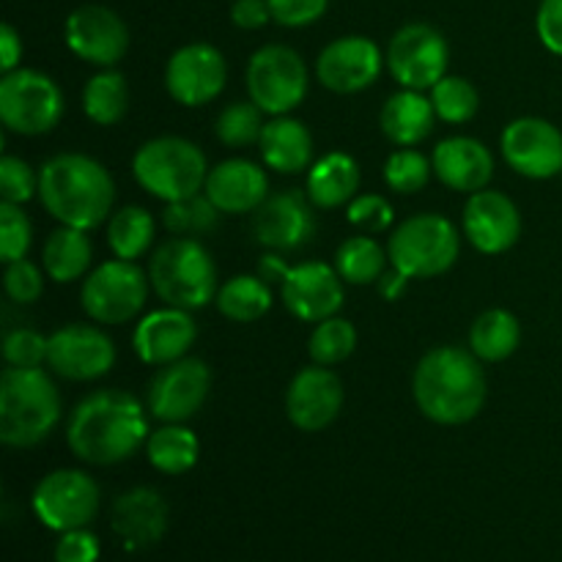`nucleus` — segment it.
Instances as JSON below:
<instances>
[{
    "instance_id": "obj_25",
    "label": "nucleus",
    "mask_w": 562,
    "mask_h": 562,
    "mask_svg": "<svg viewBox=\"0 0 562 562\" xmlns=\"http://www.w3.org/2000/svg\"><path fill=\"white\" fill-rule=\"evenodd\" d=\"M203 192L223 214H252L269 198V179L250 159H225L209 168Z\"/></svg>"
},
{
    "instance_id": "obj_4",
    "label": "nucleus",
    "mask_w": 562,
    "mask_h": 562,
    "mask_svg": "<svg viewBox=\"0 0 562 562\" xmlns=\"http://www.w3.org/2000/svg\"><path fill=\"white\" fill-rule=\"evenodd\" d=\"M60 423V393L42 368H3L0 373V442L36 448Z\"/></svg>"
},
{
    "instance_id": "obj_3",
    "label": "nucleus",
    "mask_w": 562,
    "mask_h": 562,
    "mask_svg": "<svg viewBox=\"0 0 562 562\" xmlns=\"http://www.w3.org/2000/svg\"><path fill=\"white\" fill-rule=\"evenodd\" d=\"M38 201L60 225L93 231L110 220L115 184L99 159L80 151L55 154L38 168Z\"/></svg>"
},
{
    "instance_id": "obj_10",
    "label": "nucleus",
    "mask_w": 562,
    "mask_h": 562,
    "mask_svg": "<svg viewBox=\"0 0 562 562\" xmlns=\"http://www.w3.org/2000/svg\"><path fill=\"white\" fill-rule=\"evenodd\" d=\"M247 97L267 115H289L307 97L305 58L285 44H263L247 60Z\"/></svg>"
},
{
    "instance_id": "obj_51",
    "label": "nucleus",
    "mask_w": 562,
    "mask_h": 562,
    "mask_svg": "<svg viewBox=\"0 0 562 562\" xmlns=\"http://www.w3.org/2000/svg\"><path fill=\"white\" fill-rule=\"evenodd\" d=\"M20 60H22L20 33L14 31V25L3 22V25H0V69H3V75L20 69Z\"/></svg>"
},
{
    "instance_id": "obj_28",
    "label": "nucleus",
    "mask_w": 562,
    "mask_h": 562,
    "mask_svg": "<svg viewBox=\"0 0 562 562\" xmlns=\"http://www.w3.org/2000/svg\"><path fill=\"white\" fill-rule=\"evenodd\" d=\"M437 124V110L431 97H423V91L401 88L398 93L387 97L379 113V126L384 137L398 148H415L426 140Z\"/></svg>"
},
{
    "instance_id": "obj_35",
    "label": "nucleus",
    "mask_w": 562,
    "mask_h": 562,
    "mask_svg": "<svg viewBox=\"0 0 562 562\" xmlns=\"http://www.w3.org/2000/svg\"><path fill=\"white\" fill-rule=\"evenodd\" d=\"M157 236V223L143 206H124L108 220V247L121 261H137L146 256Z\"/></svg>"
},
{
    "instance_id": "obj_8",
    "label": "nucleus",
    "mask_w": 562,
    "mask_h": 562,
    "mask_svg": "<svg viewBox=\"0 0 562 562\" xmlns=\"http://www.w3.org/2000/svg\"><path fill=\"white\" fill-rule=\"evenodd\" d=\"M64 110L58 82L44 71L14 69L0 80V121L14 135H47L60 124Z\"/></svg>"
},
{
    "instance_id": "obj_30",
    "label": "nucleus",
    "mask_w": 562,
    "mask_h": 562,
    "mask_svg": "<svg viewBox=\"0 0 562 562\" xmlns=\"http://www.w3.org/2000/svg\"><path fill=\"white\" fill-rule=\"evenodd\" d=\"M91 261L93 245L88 239V231L58 225L47 236V241H44V272L55 283H75V280H82L88 274V269H91Z\"/></svg>"
},
{
    "instance_id": "obj_13",
    "label": "nucleus",
    "mask_w": 562,
    "mask_h": 562,
    "mask_svg": "<svg viewBox=\"0 0 562 562\" xmlns=\"http://www.w3.org/2000/svg\"><path fill=\"white\" fill-rule=\"evenodd\" d=\"M212 390V368L198 357L162 366L146 390V409L159 423H187L203 409Z\"/></svg>"
},
{
    "instance_id": "obj_6",
    "label": "nucleus",
    "mask_w": 562,
    "mask_h": 562,
    "mask_svg": "<svg viewBox=\"0 0 562 562\" xmlns=\"http://www.w3.org/2000/svg\"><path fill=\"white\" fill-rule=\"evenodd\" d=\"M132 173L148 195L176 203L201 195L206 187L209 162L206 154L187 137L162 135L151 137L137 148L132 159Z\"/></svg>"
},
{
    "instance_id": "obj_32",
    "label": "nucleus",
    "mask_w": 562,
    "mask_h": 562,
    "mask_svg": "<svg viewBox=\"0 0 562 562\" xmlns=\"http://www.w3.org/2000/svg\"><path fill=\"white\" fill-rule=\"evenodd\" d=\"M521 324L503 307L481 313L470 327V351L481 362H503L519 349Z\"/></svg>"
},
{
    "instance_id": "obj_22",
    "label": "nucleus",
    "mask_w": 562,
    "mask_h": 562,
    "mask_svg": "<svg viewBox=\"0 0 562 562\" xmlns=\"http://www.w3.org/2000/svg\"><path fill=\"white\" fill-rule=\"evenodd\" d=\"M464 236L483 256H499L510 250L521 236L519 206L499 190L472 192L464 206Z\"/></svg>"
},
{
    "instance_id": "obj_34",
    "label": "nucleus",
    "mask_w": 562,
    "mask_h": 562,
    "mask_svg": "<svg viewBox=\"0 0 562 562\" xmlns=\"http://www.w3.org/2000/svg\"><path fill=\"white\" fill-rule=\"evenodd\" d=\"M82 113L97 126H115L130 113V82L121 71L102 69L82 88Z\"/></svg>"
},
{
    "instance_id": "obj_42",
    "label": "nucleus",
    "mask_w": 562,
    "mask_h": 562,
    "mask_svg": "<svg viewBox=\"0 0 562 562\" xmlns=\"http://www.w3.org/2000/svg\"><path fill=\"white\" fill-rule=\"evenodd\" d=\"M33 245V225L22 206L16 203H0V258L3 263L20 261L27 256Z\"/></svg>"
},
{
    "instance_id": "obj_16",
    "label": "nucleus",
    "mask_w": 562,
    "mask_h": 562,
    "mask_svg": "<svg viewBox=\"0 0 562 562\" xmlns=\"http://www.w3.org/2000/svg\"><path fill=\"white\" fill-rule=\"evenodd\" d=\"M66 47L86 64L115 69L130 49V27L113 9L99 3L77 5L64 25Z\"/></svg>"
},
{
    "instance_id": "obj_39",
    "label": "nucleus",
    "mask_w": 562,
    "mask_h": 562,
    "mask_svg": "<svg viewBox=\"0 0 562 562\" xmlns=\"http://www.w3.org/2000/svg\"><path fill=\"white\" fill-rule=\"evenodd\" d=\"M267 126L263 110L252 99L247 102H231L214 121V135L228 148H247L261 140V132Z\"/></svg>"
},
{
    "instance_id": "obj_37",
    "label": "nucleus",
    "mask_w": 562,
    "mask_h": 562,
    "mask_svg": "<svg viewBox=\"0 0 562 562\" xmlns=\"http://www.w3.org/2000/svg\"><path fill=\"white\" fill-rule=\"evenodd\" d=\"M357 349V329L349 318H324V322L316 324L311 335V344H307V351H311V360L316 366H340V362L349 360Z\"/></svg>"
},
{
    "instance_id": "obj_27",
    "label": "nucleus",
    "mask_w": 562,
    "mask_h": 562,
    "mask_svg": "<svg viewBox=\"0 0 562 562\" xmlns=\"http://www.w3.org/2000/svg\"><path fill=\"white\" fill-rule=\"evenodd\" d=\"M263 165L274 173L296 176L313 165V135L300 119L272 115L258 140Z\"/></svg>"
},
{
    "instance_id": "obj_24",
    "label": "nucleus",
    "mask_w": 562,
    "mask_h": 562,
    "mask_svg": "<svg viewBox=\"0 0 562 562\" xmlns=\"http://www.w3.org/2000/svg\"><path fill=\"white\" fill-rule=\"evenodd\" d=\"M434 176L453 192L486 190L494 176V157L486 143L475 137L456 135L437 143L431 154Z\"/></svg>"
},
{
    "instance_id": "obj_47",
    "label": "nucleus",
    "mask_w": 562,
    "mask_h": 562,
    "mask_svg": "<svg viewBox=\"0 0 562 562\" xmlns=\"http://www.w3.org/2000/svg\"><path fill=\"white\" fill-rule=\"evenodd\" d=\"M329 0H269L272 20L283 27H305L324 16Z\"/></svg>"
},
{
    "instance_id": "obj_12",
    "label": "nucleus",
    "mask_w": 562,
    "mask_h": 562,
    "mask_svg": "<svg viewBox=\"0 0 562 562\" xmlns=\"http://www.w3.org/2000/svg\"><path fill=\"white\" fill-rule=\"evenodd\" d=\"M390 75L401 88L412 91H431L445 75L450 64L448 38L426 22H409L390 38L387 55H384Z\"/></svg>"
},
{
    "instance_id": "obj_1",
    "label": "nucleus",
    "mask_w": 562,
    "mask_h": 562,
    "mask_svg": "<svg viewBox=\"0 0 562 562\" xmlns=\"http://www.w3.org/2000/svg\"><path fill=\"white\" fill-rule=\"evenodd\" d=\"M148 409L124 390H97L71 409L66 445L82 464L113 467L132 459L148 439Z\"/></svg>"
},
{
    "instance_id": "obj_33",
    "label": "nucleus",
    "mask_w": 562,
    "mask_h": 562,
    "mask_svg": "<svg viewBox=\"0 0 562 562\" xmlns=\"http://www.w3.org/2000/svg\"><path fill=\"white\" fill-rule=\"evenodd\" d=\"M214 305L228 322L252 324L272 307V285L263 283L258 274H236L220 285Z\"/></svg>"
},
{
    "instance_id": "obj_21",
    "label": "nucleus",
    "mask_w": 562,
    "mask_h": 562,
    "mask_svg": "<svg viewBox=\"0 0 562 562\" xmlns=\"http://www.w3.org/2000/svg\"><path fill=\"white\" fill-rule=\"evenodd\" d=\"M285 311L305 324H318L324 318L338 316L344 307V280L335 267L324 261H305L291 267L289 278L280 285Z\"/></svg>"
},
{
    "instance_id": "obj_50",
    "label": "nucleus",
    "mask_w": 562,
    "mask_h": 562,
    "mask_svg": "<svg viewBox=\"0 0 562 562\" xmlns=\"http://www.w3.org/2000/svg\"><path fill=\"white\" fill-rule=\"evenodd\" d=\"M272 20L269 0H234L231 5V22L241 31H258Z\"/></svg>"
},
{
    "instance_id": "obj_36",
    "label": "nucleus",
    "mask_w": 562,
    "mask_h": 562,
    "mask_svg": "<svg viewBox=\"0 0 562 562\" xmlns=\"http://www.w3.org/2000/svg\"><path fill=\"white\" fill-rule=\"evenodd\" d=\"M387 250L373 236H349L346 241H340L338 252H335V272L340 274L344 283L373 285L387 272Z\"/></svg>"
},
{
    "instance_id": "obj_53",
    "label": "nucleus",
    "mask_w": 562,
    "mask_h": 562,
    "mask_svg": "<svg viewBox=\"0 0 562 562\" xmlns=\"http://www.w3.org/2000/svg\"><path fill=\"white\" fill-rule=\"evenodd\" d=\"M409 280L412 278H406L404 272H398V269H387V272L382 274V278H379V283H376V289H379V296H382V300H387V302H398L401 296L406 294V285H409Z\"/></svg>"
},
{
    "instance_id": "obj_7",
    "label": "nucleus",
    "mask_w": 562,
    "mask_h": 562,
    "mask_svg": "<svg viewBox=\"0 0 562 562\" xmlns=\"http://www.w3.org/2000/svg\"><path fill=\"white\" fill-rule=\"evenodd\" d=\"M461 250L459 228L448 217L434 212L415 214L395 225L387 239V256L398 272L412 280L445 274Z\"/></svg>"
},
{
    "instance_id": "obj_41",
    "label": "nucleus",
    "mask_w": 562,
    "mask_h": 562,
    "mask_svg": "<svg viewBox=\"0 0 562 562\" xmlns=\"http://www.w3.org/2000/svg\"><path fill=\"white\" fill-rule=\"evenodd\" d=\"M382 173L384 184L390 190L398 192V195H415V192H420L428 184V179L434 173V165L417 148H401V151L390 154Z\"/></svg>"
},
{
    "instance_id": "obj_49",
    "label": "nucleus",
    "mask_w": 562,
    "mask_h": 562,
    "mask_svg": "<svg viewBox=\"0 0 562 562\" xmlns=\"http://www.w3.org/2000/svg\"><path fill=\"white\" fill-rule=\"evenodd\" d=\"M536 31L549 53L562 55V0H541L536 16Z\"/></svg>"
},
{
    "instance_id": "obj_26",
    "label": "nucleus",
    "mask_w": 562,
    "mask_h": 562,
    "mask_svg": "<svg viewBox=\"0 0 562 562\" xmlns=\"http://www.w3.org/2000/svg\"><path fill=\"white\" fill-rule=\"evenodd\" d=\"M110 525L126 549H148L168 530V503L148 486L130 488L113 503Z\"/></svg>"
},
{
    "instance_id": "obj_23",
    "label": "nucleus",
    "mask_w": 562,
    "mask_h": 562,
    "mask_svg": "<svg viewBox=\"0 0 562 562\" xmlns=\"http://www.w3.org/2000/svg\"><path fill=\"white\" fill-rule=\"evenodd\" d=\"M195 338L198 324L192 318V313L165 305L137 322L135 335H132V346H135V355L146 366L162 368L190 355Z\"/></svg>"
},
{
    "instance_id": "obj_2",
    "label": "nucleus",
    "mask_w": 562,
    "mask_h": 562,
    "mask_svg": "<svg viewBox=\"0 0 562 562\" xmlns=\"http://www.w3.org/2000/svg\"><path fill=\"white\" fill-rule=\"evenodd\" d=\"M486 373L481 360L461 346L426 351L412 373V395L423 415L437 426H464L486 404Z\"/></svg>"
},
{
    "instance_id": "obj_18",
    "label": "nucleus",
    "mask_w": 562,
    "mask_h": 562,
    "mask_svg": "<svg viewBox=\"0 0 562 562\" xmlns=\"http://www.w3.org/2000/svg\"><path fill=\"white\" fill-rule=\"evenodd\" d=\"M499 148L510 170L525 179H554L562 173V132L552 121L521 115L505 126Z\"/></svg>"
},
{
    "instance_id": "obj_38",
    "label": "nucleus",
    "mask_w": 562,
    "mask_h": 562,
    "mask_svg": "<svg viewBox=\"0 0 562 562\" xmlns=\"http://www.w3.org/2000/svg\"><path fill=\"white\" fill-rule=\"evenodd\" d=\"M431 104L437 110V119L445 124H467L481 110V93L467 77L445 75L431 88Z\"/></svg>"
},
{
    "instance_id": "obj_20",
    "label": "nucleus",
    "mask_w": 562,
    "mask_h": 562,
    "mask_svg": "<svg viewBox=\"0 0 562 562\" xmlns=\"http://www.w3.org/2000/svg\"><path fill=\"white\" fill-rule=\"evenodd\" d=\"M384 55L368 36H340L316 58V77L333 93H360L379 80Z\"/></svg>"
},
{
    "instance_id": "obj_15",
    "label": "nucleus",
    "mask_w": 562,
    "mask_h": 562,
    "mask_svg": "<svg viewBox=\"0 0 562 562\" xmlns=\"http://www.w3.org/2000/svg\"><path fill=\"white\" fill-rule=\"evenodd\" d=\"M47 366L66 382H93L113 371L115 344L93 324H66L49 335Z\"/></svg>"
},
{
    "instance_id": "obj_43",
    "label": "nucleus",
    "mask_w": 562,
    "mask_h": 562,
    "mask_svg": "<svg viewBox=\"0 0 562 562\" xmlns=\"http://www.w3.org/2000/svg\"><path fill=\"white\" fill-rule=\"evenodd\" d=\"M49 338L27 327H16L3 338V360L11 368H42L47 362Z\"/></svg>"
},
{
    "instance_id": "obj_29",
    "label": "nucleus",
    "mask_w": 562,
    "mask_h": 562,
    "mask_svg": "<svg viewBox=\"0 0 562 562\" xmlns=\"http://www.w3.org/2000/svg\"><path fill=\"white\" fill-rule=\"evenodd\" d=\"M360 190V165L351 154L333 151L311 165L307 173V198L316 209L349 206Z\"/></svg>"
},
{
    "instance_id": "obj_5",
    "label": "nucleus",
    "mask_w": 562,
    "mask_h": 562,
    "mask_svg": "<svg viewBox=\"0 0 562 562\" xmlns=\"http://www.w3.org/2000/svg\"><path fill=\"white\" fill-rule=\"evenodd\" d=\"M148 280L165 305L201 311L217 300V267L195 236H170L148 258Z\"/></svg>"
},
{
    "instance_id": "obj_9",
    "label": "nucleus",
    "mask_w": 562,
    "mask_h": 562,
    "mask_svg": "<svg viewBox=\"0 0 562 562\" xmlns=\"http://www.w3.org/2000/svg\"><path fill=\"white\" fill-rule=\"evenodd\" d=\"M148 291H151L148 272H143L135 261L113 258L86 274L80 289V305L91 322L119 327V324L140 316Z\"/></svg>"
},
{
    "instance_id": "obj_44",
    "label": "nucleus",
    "mask_w": 562,
    "mask_h": 562,
    "mask_svg": "<svg viewBox=\"0 0 562 562\" xmlns=\"http://www.w3.org/2000/svg\"><path fill=\"white\" fill-rule=\"evenodd\" d=\"M0 195L5 203H27L38 195V170H33L25 159L5 154L0 159Z\"/></svg>"
},
{
    "instance_id": "obj_11",
    "label": "nucleus",
    "mask_w": 562,
    "mask_h": 562,
    "mask_svg": "<svg viewBox=\"0 0 562 562\" xmlns=\"http://www.w3.org/2000/svg\"><path fill=\"white\" fill-rule=\"evenodd\" d=\"M33 514L47 530L66 532L88 527L99 514L102 494L97 481L82 470H55L33 488Z\"/></svg>"
},
{
    "instance_id": "obj_46",
    "label": "nucleus",
    "mask_w": 562,
    "mask_h": 562,
    "mask_svg": "<svg viewBox=\"0 0 562 562\" xmlns=\"http://www.w3.org/2000/svg\"><path fill=\"white\" fill-rule=\"evenodd\" d=\"M346 220H349L357 231L373 236V234H384V231L393 228L395 214H393V206H390L387 198L368 192V195H357L355 201L346 206Z\"/></svg>"
},
{
    "instance_id": "obj_48",
    "label": "nucleus",
    "mask_w": 562,
    "mask_h": 562,
    "mask_svg": "<svg viewBox=\"0 0 562 562\" xmlns=\"http://www.w3.org/2000/svg\"><path fill=\"white\" fill-rule=\"evenodd\" d=\"M99 554H102L99 538L88 532V527L60 532L55 543V562H97Z\"/></svg>"
},
{
    "instance_id": "obj_45",
    "label": "nucleus",
    "mask_w": 562,
    "mask_h": 562,
    "mask_svg": "<svg viewBox=\"0 0 562 562\" xmlns=\"http://www.w3.org/2000/svg\"><path fill=\"white\" fill-rule=\"evenodd\" d=\"M44 274L42 269L36 267L27 258H20V261L5 263L3 272V289L5 296L16 305H33V302L42 300L44 294Z\"/></svg>"
},
{
    "instance_id": "obj_40",
    "label": "nucleus",
    "mask_w": 562,
    "mask_h": 562,
    "mask_svg": "<svg viewBox=\"0 0 562 562\" xmlns=\"http://www.w3.org/2000/svg\"><path fill=\"white\" fill-rule=\"evenodd\" d=\"M220 214L223 212H220V209L209 201L206 192H203V195L187 198V201L165 203L162 223L173 236H198L214 231Z\"/></svg>"
},
{
    "instance_id": "obj_14",
    "label": "nucleus",
    "mask_w": 562,
    "mask_h": 562,
    "mask_svg": "<svg viewBox=\"0 0 562 562\" xmlns=\"http://www.w3.org/2000/svg\"><path fill=\"white\" fill-rule=\"evenodd\" d=\"M228 64L209 42H192L176 49L165 66V88L184 108H203L225 91Z\"/></svg>"
},
{
    "instance_id": "obj_19",
    "label": "nucleus",
    "mask_w": 562,
    "mask_h": 562,
    "mask_svg": "<svg viewBox=\"0 0 562 562\" xmlns=\"http://www.w3.org/2000/svg\"><path fill=\"white\" fill-rule=\"evenodd\" d=\"M344 382L327 366H307L296 371L285 390V415L300 431L316 434L333 426L344 409Z\"/></svg>"
},
{
    "instance_id": "obj_31",
    "label": "nucleus",
    "mask_w": 562,
    "mask_h": 562,
    "mask_svg": "<svg viewBox=\"0 0 562 562\" xmlns=\"http://www.w3.org/2000/svg\"><path fill=\"white\" fill-rule=\"evenodd\" d=\"M201 442L184 423H162V428L148 434L146 459L162 475H187L198 464Z\"/></svg>"
},
{
    "instance_id": "obj_52",
    "label": "nucleus",
    "mask_w": 562,
    "mask_h": 562,
    "mask_svg": "<svg viewBox=\"0 0 562 562\" xmlns=\"http://www.w3.org/2000/svg\"><path fill=\"white\" fill-rule=\"evenodd\" d=\"M289 272H291V267H289V261H285V252L267 250L256 263V274L269 285H283V280L289 278Z\"/></svg>"
},
{
    "instance_id": "obj_17",
    "label": "nucleus",
    "mask_w": 562,
    "mask_h": 562,
    "mask_svg": "<svg viewBox=\"0 0 562 562\" xmlns=\"http://www.w3.org/2000/svg\"><path fill=\"white\" fill-rule=\"evenodd\" d=\"M313 201L302 190L272 192L252 212V236L263 250L296 252L311 245L316 236V212Z\"/></svg>"
}]
</instances>
